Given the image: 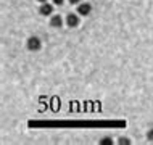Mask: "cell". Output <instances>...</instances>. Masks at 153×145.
<instances>
[{
    "mask_svg": "<svg viewBox=\"0 0 153 145\" xmlns=\"http://www.w3.org/2000/svg\"><path fill=\"white\" fill-rule=\"evenodd\" d=\"M66 24H68L69 28H77L79 26V16L69 13L68 16H66Z\"/></svg>",
    "mask_w": 153,
    "mask_h": 145,
    "instance_id": "cell-4",
    "label": "cell"
},
{
    "mask_svg": "<svg viewBox=\"0 0 153 145\" xmlns=\"http://www.w3.org/2000/svg\"><path fill=\"white\" fill-rule=\"evenodd\" d=\"M39 13L42 16H52L53 13V7L50 5V3H40V8H39Z\"/></svg>",
    "mask_w": 153,
    "mask_h": 145,
    "instance_id": "cell-3",
    "label": "cell"
},
{
    "mask_svg": "<svg viewBox=\"0 0 153 145\" xmlns=\"http://www.w3.org/2000/svg\"><path fill=\"white\" fill-rule=\"evenodd\" d=\"M37 2H39V3H45L47 0H37Z\"/></svg>",
    "mask_w": 153,
    "mask_h": 145,
    "instance_id": "cell-11",
    "label": "cell"
},
{
    "mask_svg": "<svg viewBox=\"0 0 153 145\" xmlns=\"http://www.w3.org/2000/svg\"><path fill=\"white\" fill-rule=\"evenodd\" d=\"M100 144H102V145H111V139H108V137H103Z\"/></svg>",
    "mask_w": 153,
    "mask_h": 145,
    "instance_id": "cell-6",
    "label": "cell"
},
{
    "mask_svg": "<svg viewBox=\"0 0 153 145\" xmlns=\"http://www.w3.org/2000/svg\"><path fill=\"white\" fill-rule=\"evenodd\" d=\"M69 3H71V5H79L81 0H69Z\"/></svg>",
    "mask_w": 153,
    "mask_h": 145,
    "instance_id": "cell-10",
    "label": "cell"
},
{
    "mask_svg": "<svg viewBox=\"0 0 153 145\" xmlns=\"http://www.w3.org/2000/svg\"><path fill=\"white\" fill-rule=\"evenodd\" d=\"M26 47H27V50H31V52H39L40 47H42V42H40L39 37L32 36V37H29V39H27Z\"/></svg>",
    "mask_w": 153,
    "mask_h": 145,
    "instance_id": "cell-1",
    "label": "cell"
},
{
    "mask_svg": "<svg viewBox=\"0 0 153 145\" xmlns=\"http://www.w3.org/2000/svg\"><path fill=\"white\" fill-rule=\"evenodd\" d=\"M147 139L150 140V142H153V129L148 131V134H147Z\"/></svg>",
    "mask_w": 153,
    "mask_h": 145,
    "instance_id": "cell-7",
    "label": "cell"
},
{
    "mask_svg": "<svg viewBox=\"0 0 153 145\" xmlns=\"http://www.w3.org/2000/svg\"><path fill=\"white\" fill-rule=\"evenodd\" d=\"M50 26H52V28H61V26H63V19H61L60 15H52V18H50Z\"/></svg>",
    "mask_w": 153,
    "mask_h": 145,
    "instance_id": "cell-5",
    "label": "cell"
},
{
    "mask_svg": "<svg viewBox=\"0 0 153 145\" xmlns=\"http://www.w3.org/2000/svg\"><path fill=\"white\" fill-rule=\"evenodd\" d=\"M90 11H92V5L90 3H79L77 5V13L81 16H87L90 15Z\"/></svg>",
    "mask_w": 153,
    "mask_h": 145,
    "instance_id": "cell-2",
    "label": "cell"
},
{
    "mask_svg": "<svg viewBox=\"0 0 153 145\" xmlns=\"http://www.w3.org/2000/svg\"><path fill=\"white\" fill-rule=\"evenodd\" d=\"M119 144H121V145H123V144H126V145H129L131 142H129V140H127V139H119Z\"/></svg>",
    "mask_w": 153,
    "mask_h": 145,
    "instance_id": "cell-8",
    "label": "cell"
},
{
    "mask_svg": "<svg viewBox=\"0 0 153 145\" xmlns=\"http://www.w3.org/2000/svg\"><path fill=\"white\" fill-rule=\"evenodd\" d=\"M53 3H55V5H63L65 0H53Z\"/></svg>",
    "mask_w": 153,
    "mask_h": 145,
    "instance_id": "cell-9",
    "label": "cell"
}]
</instances>
